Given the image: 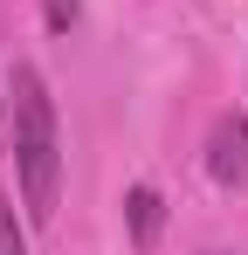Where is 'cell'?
Masks as SVG:
<instances>
[{"label":"cell","instance_id":"6da1fadb","mask_svg":"<svg viewBox=\"0 0 248 255\" xmlns=\"http://www.w3.org/2000/svg\"><path fill=\"white\" fill-rule=\"evenodd\" d=\"M14 179H21V207L28 221H55L62 200V138H55V97L41 83L35 62H14Z\"/></svg>","mask_w":248,"mask_h":255},{"label":"cell","instance_id":"7a4b0ae2","mask_svg":"<svg viewBox=\"0 0 248 255\" xmlns=\"http://www.w3.org/2000/svg\"><path fill=\"white\" fill-rule=\"evenodd\" d=\"M207 172L214 186H248V111H221L207 131Z\"/></svg>","mask_w":248,"mask_h":255},{"label":"cell","instance_id":"3957f363","mask_svg":"<svg viewBox=\"0 0 248 255\" xmlns=\"http://www.w3.org/2000/svg\"><path fill=\"white\" fill-rule=\"evenodd\" d=\"M124 221H131L138 255L159 249V228H165V200H159V186H131V193H124Z\"/></svg>","mask_w":248,"mask_h":255},{"label":"cell","instance_id":"277c9868","mask_svg":"<svg viewBox=\"0 0 248 255\" xmlns=\"http://www.w3.org/2000/svg\"><path fill=\"white\" fill-rule=\"evenodd\" d=\"M0 255H28V228H21V214H14L7 193H0Z\"/></svg>","mask_w":248,"mask_h":255},{"label":"cell","instance_id":"5b68a950","mask_svg":"<svg viewBox=\"0 0 248 255\" xmlns=\"http://www.w3.org/2000/svg\"><path fill=\"white\" fill-rule=\"evenodd\" d=\"M83 14V0H41V21H48V35H69Z\"/></svg>","mask_w":248,"mask_h":255},{"label":"cell","instance_id":"8992f818","mask_svg":"<svg viewBox=\"0 0 248 255\" xmlns=\"http://www.w3.org/2000/svg\"><path fill=\"white\" fill-rule=\"evenodd\" d=\"M0 138H7V97H0Z\"/></svg>","mask_w":248,"mask_h":255}]
</instances>
